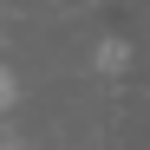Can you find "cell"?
Segmentation results:
<instances>
[{
    "label": "cell",
    "instance_id": "cell-1",
    "mask_svg": "<svg viewBox=\"0 0 150 150\" xmlns=\"http://www.w3.org/2000/svg\"><path fill=\"white\" fill-rule=\"evenodd\" d=\"M13 105H20V85H13V72L0 65V124H13Z\"/></svg>",
    "mask_w": 150,
    "mask_h": 150
}]
</instances>
